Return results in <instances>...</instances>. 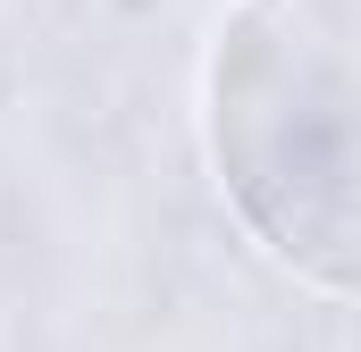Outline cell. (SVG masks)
<instances>
[{
  "label": "cell",
  "mask_w": 361,
  "mask_h": 352,
  "mask_svg": "<svg viewBox=\"0 0 361 352\" xmlns=\"http://www.w3.org/2000/svg\"><path fill=\"white\" fill-rule=\"evenodd\" d=\"M202 143L244 235L361 302V0H235L202 59Z\"/></svg>",
  "instance_id": "1"
}]
</instances>
